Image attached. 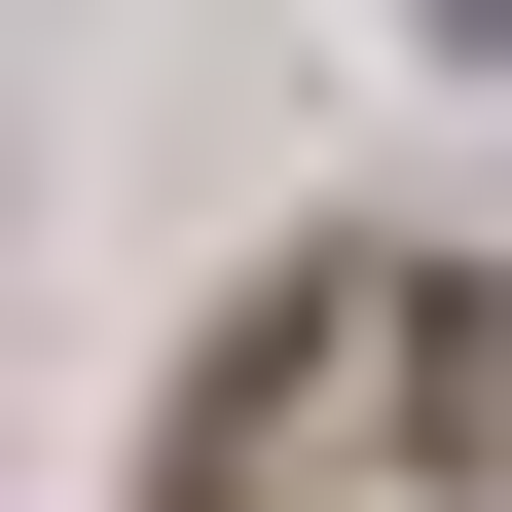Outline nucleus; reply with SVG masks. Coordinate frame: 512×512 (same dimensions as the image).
<instances>
[{"instance_id": "obj_1", "label": "nucleus", "mask_w": 512, "mask_h": 512, "mask_svg": "<svg viewBox=\"0 0 512 512\" xmlns=\"http://www.w3.org/2000/svg\"><path fill=\"white\" fill-rule=\"evenodd\" d=\"M439 74H512V0H439Z\"/></svg>"}]
</instances>
